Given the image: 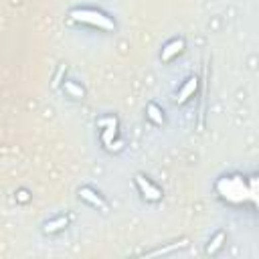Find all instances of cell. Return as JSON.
Here are the masks:
<instances>
[{"label": "cell", "instance_id": "1", "mask_svg": "<svg viewBox=\"0 0 259 259\" xmlns=\"http://www.w3.org/2000/svg\"><path fill=\"white\" fill-rule=\"evenodd\" d=\"M69 16L75 20V22H83V24H91V26H97L101 30H115V22L101 10H95V8H73L69 12Z\"/></svg>", "mask_w": 259, "mask_h": 259}, {"label": "cell", "instance_id": "2", "mask_svg": "<svg viewBox=\"0 0 259 259\" xmlns=\"http://www.w3.org/2000/svg\"><path fill=\"white\" fill-rule=\"evenodd\" d=\"M217 190H219V194L223 196V198H227V200H241L243 196V180L241 178H221L219 182H217Z\"/></svg>", "mask_w": 259, "mask_h": 259}, {"label": "cell", "instance_id": "3", "mask_svg": "<svg viewBox=\"0 0 259 259\" xmlns=\"http://www.w3.org/2000/svg\"><path fill=\"white\" fill-rule=\"evenodd\" d=\"M97 125L101 127V142H103V146L109 148L113 138L117 136V117L115 115H105V117L97 119Z\"/></svg>", "mask_w": 259, "mask_h": 259}, {"label": "cell", "instance_id": "4", "mask_svg": "<svg viewBox=\"0 0 259 259\" xmlns=\"http://www.w3.org/2000/svg\"><path fill=\"white\" fill-rule=\"evenodd\" d=\"M136 186H138V190L142 192V196L146 198V200H152V202H156V200H160L162 198V190L158 188V186H154L146 176H142V174H138L136 176Z\"/></svg>", "mask_w": 259, "mask_h": 259}, {"label": "cell", "instance_id": "5", "mask_svg": "<svg viewBox=\"0 0 259 259\" xmlns=\"http://www.w3.org/2000/svg\"><path fill=\"white\" fill-rule=\"evenodd\" d=\"M79 196H81L83 200H87L91 206H95V208H99V210H103V212L107 210V202H105L93 188H89V186H81V188H79Z\"/></svg>", "mask_w": 259, "mask_h": 259}, {"label": "cell", "instance_id": "6", "mask_svg": "<svg viewBox=\"0 0 259 259\" xmlns=\"http://www.w3.org/2000/svg\"><path fill=\"white\" fill-rule=\"evenodd\" d=\"M182 49H184V40H182V38H172L170 42H166V45H164V49H162V55H160V57H162V61H164V63H168V61H172V59H174Z\"/></svg>", "mask_w": 259, "mask_h": 259}, {"label": "cell", "instance_id": "7", "mask_svg": "<svg viewBox=\"0 0 259 259\" xmlns=\"http://www.w3.org/2000/svg\"><path fill=\"white\" fill-rule=\"evenodd\" d=\"M196 87H198V79H196V77H188V79H186V83H184V85L178 89L176 101H178V103H184L188 97H192V95H194Z\"/></svg>", "mask_w": 259, "mask_h": 259}, {"label": "cell", "instance_id": "8", "mask_svg": "<svg viewBox=\"0 0 259 259\" xmlns=\"http://www.w3.org/2000/svg\"><path fill=\"white\" fill-rule=\"evenodd\" d=\"M63 89H65V93H67L69 97H75V99H83V97H85L83 87L77 85L75 81H65V83H63Z\"/></svg>", "mask_w": 259, "mask_h": 259}, {"label": "cell", "instance_id": "9", "mask_svg": "<svg viewBox=\"0 0 259 259\" xmlns=\"http://www.w3.org/2000/svg\"><path fill=\"white\" fill-rule=\"evenodd\" d=\"M146 115H148L156 125H162V123H164V113H162V109H160L156 103H148V105H146Z\"/></svg>", "mask_w": 259, "mask_h": 259}, {"label": "cell", "instance_id": "10", "mask_svg": "<svg viewBox=\"0 0 259 259\" xmlns=\"http://www.w3.org/2000/svg\"><path fill=\"white\" fill-rule=\"evenodd\" d=\"M67 225H69V219L67 217H57V219L45 223V233H57V231H61Z\"/></svg>", "mask_w": 259, "mask_h": 259}, {"label": "cell", "instance_id": "11", "mask_svg": "<svg viewBox=\"0 0 259 259\" xmlns=\"http://www.w3.org/2000/svg\"><path fill=\"white\" fill-rule=\"evenodd\" d=\"M223 243H225V233L219 231V233L208 241V245H206V253H208V255H214V253L223 247Z\"/></svg>", "mask_w": 259, "mask_h": 259}, {"label": "cell", "instance_id": "12", "mask_svg": "<svg viewBox=\"0 0 259 259\" xmlns=\"http://www.w3.org/2000/svg\"><path fill=\"white\" fill-rule=\"evenodd\" d=\"M180 247H186V241H180V243H172V245H168V247L154 249V251L148 253V257H154V255H166V253H172V251H176V249H180Z\"/></svg>", "mask_w": 259, "mask_h": 259}]
</instances>
